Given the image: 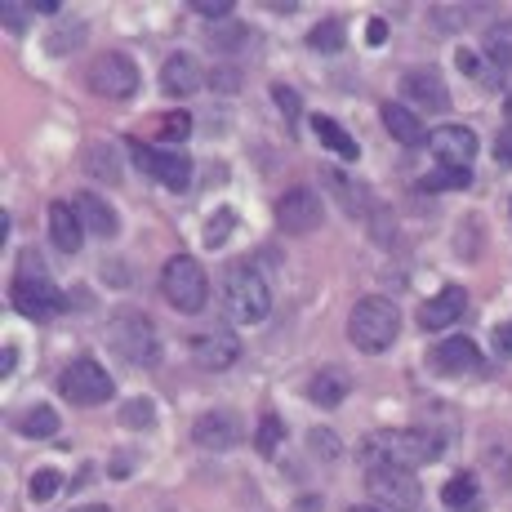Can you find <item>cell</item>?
Masks as SVG:
<instances>
[{
    "label": "cell",
    "instance_id": "cell-1",
    "mask_svg": "<svg viewBox=\"0 0 512 512\" xmlns=\"http://www.w3.org/2000/svg\"><path fill=\"white\" fill-rule=\"evenodd\" d=\"M441 455V437L423 428H383L374 437L361 441V459L370 468H410L415 472L419 464Z\"/></svg>",
    "mask_w": 512,
    "mask_h": 512
},
{
    "label": "cell",
    "instance_id": "cell-2",
    "mask_svg": "<svg viewBox=\"0 0 512 512\" xmlns=\"http://www.w3.org/2000/svg\"><path fill=\"white\" fill-rule=\"evenodd\" d=\"M397 334H401V317H397V303H392V299H379V294H370V299H361L357 308H352V317H348L352 348H361V352H388L392 343H397Z\"/></svg>",
    "mask_w": 512,
    "mask_h": 512
},
{
    "label": "cell",
    "instance_id": "cell-3",
    "mask_svg": "<svg viewBox=\"0 0 512 512\" xmlns=\"http://www.w3.org/2000/svg\"><path fill=\"white\" fill-rule=\"evenodd\" d=\"M223 294H228V308L241 326L268 321L272 294H268V281L254 272V263H228V272H223Z\"/></svg>",
    "mask_w": 512,
    "mask_h": 512
},
{
    "label": "cell",
    "instance_id": "cell-4",
    "mask_svg": "<svg viewBox=\"0 0 512 512\" xmlns=\"http://www.w3.org/2000/svg\"><path fill=\"white\" fill-rule=\"evenodd\" d=\"M161 294L174 312H201L205 299H210L205 268L192 259V254H174V259L161 268Z\"/></svg>",
    "mask_w": 512,
    "mask_h": 512
},
{
    "label": "cell",
    "instance_id": "cell-5",
    "mask_svg": "<svg viewBox=\"0 0 512 512\" xmlns=\"http://www.w3.org/2000/svg\"><path fill=\"white\" fill-rule=\"evenodd\" d=\"M14 308L23 312V317H32V321H49V317H58V312L67 308L63 290H58L45 272H36V254H27L23 272L14 277Z\"/></svg>",
    "mask_w": 512,
    "mask_h": 512
},
{
    "label": "cell",
    "instance_id": "cell-6",
    "mask_svg": "<svg viewBox=\"0 0 512 512\" xmlns=\"http://www.w3.org/2000/svg\"><path fill=\"white\" fill-rule=\"evenodd\" d=\"M85 81H90V90L98 98H112V103H121V98H130L134 90H139V67H134L130 54H121V49H107V54H98L94 63H90Z\"/></svg>",
    "mask_w": 512,
    "mask_h": 512
},
{
    "label": "cell",
    "instance_id": "cell-7",
    "mask_svg": "<svg viewBox=\"0 0 512 512\" xmlns=\"http://www.w3.org/2000/svg\"><path fill=\"white\" fill-rule=\"evenodd\" d=\"M58 392H63L72 406H103V401H112L116 388H112V374L98 366L94 357H81L58 374Z\"/></svg>",
    "mask_w": 512,
    "mask_h": 512
},
{
    "label": "cell",
    "instance_id": "cell-8",
    "mask_svg": "<svg viewBox=\"0 0 512 512\" xmlns=\"http://www.w3.org/2000/svg\"><path fill=\"white\" fill-rule=\"evenodd\" d=\"M130 156H134V165H139L147 179L165 183L170 192H187V183H192V161H187V152H179V147L130 143Z\"/></svg>",
    "mask_w": 512,
    "mask_h": 512
},
{
    "label": "cell",
    "instance_id": "cell-9",
    "mask_svg": "<svg viewBox=\"0 0 512 512\" xmlns=\"http://www.w3.org/2000/svg\"><path fill=\"white\" fill-rule=\"evenodd\" d=\"M366 486H370V495L379 499L383 508H397V512H415L419 495H423L419 477L410 468H370Z\"/></svg>",
    "mask_w": 512,
    "mask_h": 512
},
{
    "label": "cell",
    "instance_id": "cell-10",
    "mask_svg": "<svg viewBox=\"0 0 512 512\" xmlns=\"http://www.w3.org/2000/svg\"><path fill=\"white\" fill-rule=\"evenodd\" d=\"M277 223H281V232H290V236H308L326 223V205H321V196L308 192V187H290L277 201Z\"/></svg>",
    "mask_w": 512,
    "mask_h": 512
},
{
    "label": "cell",
    "instance_id": "cell-11",
    "mask_svg": "<svg viewBox=\"0 0 512 512\" xmlns=\"http://www.w3.org/2000/svg\"><path fill=\"white\" fill-rule=\"evenodd\" d=\"M432 156H437L446 170H472V156H477V134L468 125H441L432 130Z\"/></svg>",
    "mask_w": 512,
    "mask_h": 512
},
{
    "label": "cell",
    "instance_id": "cell-12",
    "mask_svg": "<svg viewBox=\"0 0 512 512\" xmlns=\"http://www.w3.org/2000/svg\"><path fill=\"white\" fill-rule=\"evenodd\" d=\"M236 357H241V339H236L232 330H210V334H201V339L192 343V361L201 370H210V374L232 370Z\"/></svg>",
    "mask_w": 512,
    "mask_h": 512
},
{
    "label": "cell",
    "instance_id": "cell-13",
    "mask_svg": "<svg viewBox=\"0 0 512 512\" xmlns=\"http://www.w3.org/2000/svg\"><path fill=\"white\" fill-rule=\"evenodd\" d=\"M112 343L134 361V366L152 361V326H147L143 312H121V317L112 321Z\"/></svg>",
    "mask_w": 512,
    "mask_h": 512
},
{
    "label": "cell",
    "instance_id": "cell-14",
    "mask_svg": "<svg viewBox=\"0 0 512 512\" xmlns=\"http://www.w3.org/2000/svg\"><path fill=\"white\" fill-rule=\"evenodd\" d=\"M464 312H468L464 285H441V294H432V299L419 308V326L423 330H446V326H455Z\"/></svg>",
    "mask_w": 512,
    "mask_h": 512
},
{
    "label": "cell",
    "instance_id": "cell-15",
    "mask_svg": "<svg viewBox=\"0 0 512 512\" xmlns=\"http://www.w3.org/2000/svg\"><path fill=\"white\" fill-rule=\"evenodd\" d=\"M428 366L437 374H468L481 366V352L468 334H455V339H441L437 348L428 352Z\"/></svg>",
    "mask_w": 512,
    "mask_h": 512
},
{
    "label": "cell",
    "instance_id": "cell-16",
    "mask_svg": "<svg viewBox=\"0 0 512 512\" xmlns=\"http://www.w3.org/2000/svg\"><path fill=\"white\" fill-rule=\"evenodd\" d=\"M192 437L205 450H232L241 441V419L232 410H210V415H201L192 423Z\"/></svg>",
    "mask_w": 512,
    "mask_h": 512
},
{
    "label": "cell",
    "instance_id": "cell-17",
    "mask_svg": "<svg viewBox=\"0 0 512 512\" xmlns=\"http://www.w3.org/2000/svg\"><path fill=\"white\" fill-rule=\"evenodd\" d=\"M201 63H196L192 54H170L165 58V67H161V90L170 94V98H183V94H192V90H201Z\"/></svg>",
    "mask_w": 512,
    "mask_h": 512
},
{
    "label": "cell",
    "instance_id": "cell-18",
    "mask_svg": "<svg viewBox=\"0 0 512 512\" xmlns=\"http://www.w3.org/2000/svg\"><path fill=\"white\" fill-rule=\"evenodd\" d=\"M49 236H54V245H58V250H67V254L81 250L85 223H81V214H76V205H67V201L49 205Z\"/></svg>",
    "mask_w": 512,
    "mask_h": 512
},
{
    "label": "cell",
    "instance_id": "cell-19",
    "mask_svg": "<svg viewBox=\"0 0 512 512\" xmlns=\"http://www.w3.org/2000/svg\"><path fill=\"white\" fill-rule=\"evenodd\" d=\"M383 130H388L397 143H406V147H423V143H428L423 121L410 112V107H401V103H383Z\"/></svg>",
    "mask_w": 512,
    "mask_h": 512
},
{
    "label": "cell",
    "instance_id": "cell-20",
    "mask_svg": "<svg viewBox=\"0 0 512 512\" xmlns=\"http://www.w3.org/2000/svg\"><path fill=\"white\" fill-rule=\"evenodd\" d=\"M76 214H81V223H85V232H94V236H116V210L103 201V196H94V192H81L76 196Z\"/></svg>",
    "mask_w": 512,
    "mask_h": 512
},
{
    "label": "cell",
    "instance_id": "cell-21",
    "mask_svg": "<svg viewBox=\"0 0 512 512\" xmlns=\"http://www.w3.org/2000/svg\"><path fill=\"white\" fill-rule=\"evenodd\" d=\"M441 499H446V512H481V486L472 472H455V477L441 486Z\"/></svg>",
    "mask_w": 512,
    "mask_h": 512
},
{
    "label": "cell",
    "instance_id": "cell-22",
    "mask_svg": "<svg viewBox=\"0 0 512 512\" xmlns=\"http://www.w3.org/2000/svg\"><path fill=\"white\" fill-rule=\"evenodd\" d=\"M312 130H317V139H321V143H326V147H330V152H334V156H339V161H357V156H361V147H357V143H352V134H348V130H343V125H339V121H334V116H326V112H317V116H312Z\"/></svg>",
    "mask_w": 512,
    "mask_h": 512
},
{
    "label": "cell",
    "instance_id": "cell-23",
    "mask_svg": "<svg viewBox=\"0 0 512 512\" xmlns=\"http://www.w3.org/2000/svg\"><path fill=\"white\" fill-rule=\"evenodd\" d=\"M406 94L419 98V103H428V107H450L446 81H441L437 72H428V67H415V72L406 76Z\"/></svg>",
    "mask_w": 512,
    "mask_h": 512
},
{
    "label": "cell",
    "instance_id": "cell-24",
    "mask_svg": "<svg viewBox=\"0 0 512 512\" xmlns=\"http://www.w3.org/2000/svg\"><path fill=\"white\" fill-rule=\"evenodd\" d=\"M352 392V383H348V374L343 370H326V374H317V379L308 383V397H312V406H339L343 397Z\"/></svg>",
    "mask_w": 512,
    "mask_h": 512
},
{
    "label": "cell",
    "instance_id": "cell-25",
    "mask_svg": "<svg viewBox=\"0 0 512 512\" xmlns=\"http://www.w3.org/2000/svg\"><path fill=\"white\" fill-rule=\"evenodd\" d=\"M18 432L23 437H54L58 432V410L54 406H32L18 415Z\"/></svg>",
    "mask_w": 512,
    "mask_h": 512
},
{
    "label": "cell",
    "instance_id": "cell-26",
    "mask_svg": "<svg viewBox=\"0 0 512 512\" xmlns=\"http://www.w3.org/2000/svg\"><path fill=\"white\" fill-rule=\"evenodd\" d=\"M308 45L321 49V54H339V49H343V23H339V18L317 23V27H312V36H308Z\"/></svg>",
    "mask_w": 512,
    "mask_h": 512
},
{
    "label": "cell",
    "instance_id": "cell-27",
    "mask_svg": "<svg viewBox=\"0 0 512 512\" xmlns=\"http://www.w3.org/2000/svg\"><path fill=\"white\" fill-rule=\"evenodd\" d=\"M486 54L495 58L499 67H508V63H512V23L490 27V32H486Z\"/></svg>",
    "mask_w": 512,
    "mask_h": 512
},
{
    "label": "cell",
    "instance_id": "cell-28",
    "mask_svg": "<svg viewBox=\"0 0 512 512\" xmlns=\"http://www.w3.org/2000/svg\"><path fill=\"white\" fill-rule=\"evenodd\" d=\"M468 183H472V170H446V165L423 179V187H437V192H459V187H468Z\"/></svg>",
    "mask_w": 512,
    "mask_h": 512
},
{
    "label": "cell",
    "instance_id": "cell-29",
    "mask_svg": "<svg viewBox=\"0 0 512 512\" xmlns=\"http://www.w3.org/2000/svg\"><path fill=\"white\" fill-rule=\"evenodd\" d=\"M58 486H63V477H58L54 468H41V472L32 477V499H36V504H45V499L58 495Z\"/></svg>",
    "mask_w": 512,
    "mask_h": 512
},
{
    "label": "cell",
    "instance_id": "cell-30",
    "mask_svg": "<svg viewBox=\"0 0 512 512\" xmlns=\"http://www.w3.org/2000/svg\"><path fill=\"white\" fill-rule=\"evenodd\" d=\"M232 223H236V210H219V214H214V219H210V228H205V245H210V250H214V245H223V241H228Z\"/></svg>",
    "mask_w": 512,
    "mask_h": 512
},
{
    "label": "cell",
    "instance_id": "cell-31",
    "mask_svg": "<svg viewBox=\"0 0 512 512\" xmlns=\"http://www.w3.org/2000/svg\"><path fill=\"white\" fill-rule=\"evenodd\" d=\"M187 134H192V116H187V112H170V116H165L161 143H183Z\"/></svg>",
    "mask_w": 512,
    "mask_h": 512
},
{
    "label": "cell",
    "instance_id": "cell-32",
    "mask_svg": "<svg viewBox=\"0 0 512 512\" xmlns=\"http://www.w3.org/2000/svg\"><path fill=\"white\" fill-rule=\"evenodd\" d=\"M281 437H285L281 419H277V415H263V419H259V450H263V455H272Z\"/></svg>",
    "mask_w": 512,
    "mask_h": 512
},
{
    "label": "cell",
    "instance_id": "cell-33",
    "mask_svg": "<svg viewBox=\"0 0 512 512\" xmlns=\"http://www.w3.org/2000/svg\"><path fill=\"white\" fill-rule=\"evenodd\" d=\"M152 419H156V406H152V401H147V397L130 401V406L121 410V423H125V428H134V423H143V428H147V423H152Z\"/></svg>",
    "mask_w": 512,
    "mask_h": 512
},
{
    "label": "cell",
    "instance_id": "cell-34",
    "mask_svg": "<svg viewBox=\"0 0 512 512\" xmlns=\"http://www.w3.org/2000/svg\"><path fill=\"white\" fill-rule=\"evenodd\" d=\"M192 9L201 18H228L232 14V0H192Z\"/></svg>",
    "mask_w": 512,
    "mask_h": 512
},
{
    "label": "cell",
    "instance_id": "cell-35",
    "mask_svg": "<svg viewBox=\"0 0 512 512\" xmlns=\"http://www.w3.org/2000/svg\"><path fill=\"white\" fill-rule=\"evenodd\" d=\"M272 98L281 103L285 121H294V116H299V94H294V90H285V85H272Z\"/></svg>",
    "mask_w": 512,
    "mask_h": 512
},
{
    "label": "cell",
    "instance_id": "cell-36",
    "mask_svg": "<svg viewBox=\"0 0 512 512\" xmlns=\"http://www.w3.org/2000/svg\"><path fill=\"white\" fill-rule=\"evenodd\" d=\"M495 161L499 165H512V121L499 130V139H495Z\"/></svg>",
    "mask_w": 512,
    "mask_h": 512
},
{
    "label": "cell",
    "instance_id": "cell-37",
    "mask_svg": "<svg viewBox=\"0 0 512 512\" xmlns=\"http://www.w3.org/2000/svg\"><path fill=\"white\" fill-rule=\"evenodd\" d=\"M495 352H499V357H512V317L495 330Z\"/></svg>",
    "mask_w": 512,
    "mask_h": 512
},
{
    "label": "cell",
    "instance_id": "cell-38",
    "mask_svg": "<svg viewBox=\"0 0 512 512\" xmlns=\"http://www.w3.org/2000/svg\"><path fill=\"white\" fill-rule=\"evenodd\" d=\"M366 41L379 49L383 41H388V23H383V18H370V27H366Z\"/></svg>",
    "mask_w": 512,
    "mask_h": 512
},
{
    "label": "cell",
    "instance_id": "cell-39",
    "mask_svg": "<svg viewBox=\"0 0 512 512\" xmlns=\"http://www.w3.org/2000/svg\"><path fill=\"white\" fill-rule=\"evenodd\" d=\"M0 14L9 18V27H14V32H18V27L27 23V14H23V9H18V5H5V9H0Z\"/></svg>",
    "mask_w": 512,
    "mask_h": 512
},
{
    "label": "cell",
    "instance_id": "cell-40",
    "mask_svg": "<svg viewBox=\"0 0 512 512\" xmlns=\"http://www.w3.org/2000/svg\"><path fill=\"white\" fill-rule=\"evenodd\" d=\"M459 67H464L468 76H477V54H468V49H459Z\"/></svg>",
    "mask_w": 512,
    "mask_h": 512
},
{
    "label": "cell",
    "instance_id": "cell-41",
    "mask_svg": "<svg viewBox=\"0 0 512 512\" xmlns=\"http://www.w3.org/2000/svg\"><path fill=\"white\" fill-rule=\"evenodd\" d=\"M9 370H14V348L0 352V374H9Z\"/></svg>",
    "mask_w": 512,
    "mask_h": 512
},
{
    "label": "cell",
    "instance_id": "cell-42",
    "mask_svg": "<svg viewBox=\"0 0 512 512\" xmlns=\"http://www.w3.org/2000/svg\"><path fill=\"white\" fill-rule=\"evenodd\" d=\"M312 446H317V450H326V455H334V450H339L330 437H312Z\"/></svg>",
    "mask_w": 512,
    "mask_h": 512
},
{
    "label": "cell",
    "instance_id": "cell-43",
    "mask_svg": "<svg viewBox=\"0 0 512 512\" xmlns=\"http://www.w3.org/2000/svg\"><path fill=\"white\" fill-rule=\"evenodd\" d=\"M76 512H112V508H103V504H85V508H76Z\"/></svg>",
    "mask_w": 512,
    "mask_h": 512
},
{
    "label": "cell",
    "instance_id": "cell-44",
    "mask_svg": "<svg viewBox=\"0 0 512 512\" xmlns=\"http://www.w3.org/2000/svg\"><path fill=\"white\" fill-rule=\"evenodd\" d=\"M348 512H379V508H370V504H357V508H348Z\"/></svg>",
    "mask_w": 512,
    "mask_h": 512
},
{
    "label": "cell",
    "instance_id": "cell-45",
    "mask_svg": "<svg viewBox=\"0 0 512 512\" xmlns=\"http://www.w3.org/2000/svg\"><path fill=\"white\" fill-rule=\"evenodd\" d=\"M508 116H512V94H508Z\"/></svg>",
    "mask_w": 512,
    "mask_h": 512
}]
</instances>
